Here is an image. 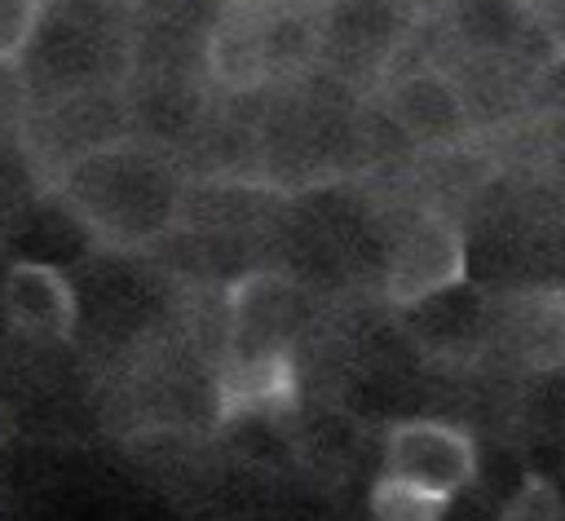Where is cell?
I'll list each match as a JSON object with an SVG mask.
<instances>
[{
	"mask_svg": "<svg viewBox=\"0 0 565 521\" xmlns=\"http://www.w3.org/2000/svg\"><path fill=\"white\" fill-rule=\"evenodd\" d=\"M463 269H468V247H463L459 225L441 212H424L388 243L384 296L397 309H419L446 296L450 287H459Z\"/></svg>",
	"mask_w": 565,
	"mask_h": 521,
	"instance_id": "obj_1",
	"label": "cell"
},
{
	"mask_svg": "<svg viewBox=\"0 0 565 521\" xmlns=\"http://www.w3.org/2000/svg\"><path fill=\"white\" fill-rule=\"evenodd\" d=\"M450 503H455V495H441L433 486L388 477V472H380L371 495H366L371 521H446Z\"/></svg>",
	"mask_w": 565,
	"mask_h": 521,
	"instance_id": "obj_8",
	"label": "cell"
},
{
	"mask_svg": "<svg viewBox=\"0 0 565 521\" xmlns=\"http://www.w3.org/2000/svg\"><path fill=\"white\" fill-rule=\"evenodd\" d=\"M388 110L415 141H455V137H463V124H468L463 93L437 71L406 75L393 88Z\"/></svg>",
	"mask_w": 565,
	"mask_h": 521,
	"instance_id": "obj_7",
	"label": "cell"
},
{
	"mask_svg": "<svg viewBox=\"0 0 565 521\" xmlns=\"http://www.w3.org/2000/svg\"><path fill=\"white\" fill-rule=\"evenodd\" d=\"M499 521H565V495L547 477H525L503 503Z\"/></svg>",
	"mask_w": 565,
	"mask_h": 521,
	"instance_id": "obj_9",
	"label": "cell"
},
{
	"mask_svg": "<svg viewBox=\"0 0 565 521\" xmlns=\"http://www.w3.org/2000/svg\"><path fill=\"white\" fill-rule=\"evenodd\" d=\"M146 163L124 159L119 150H97L93 159L79 163V185H75V208L84 212L88 225L110 234L115 243H137L163 221V194L154 177L146 181Z\"/></svg>",
	"mask_w": 565,
	"mask_h": 521,
	"instance_id": "obj_2",
	"label": "cell"
},
{
	"mask_svg": "<svg viewBox=\"0 0 565 521\" xmlns=\"http://www.w3.org/2000/svg\"><path fill=\"white\" fill-rule=\"evenodd\" d=\"M0 313L18 336L57 344V340H71L79 322V300H75L71 278L57 265L13 260L0 278Z\"/></svg>",
	"mask_w": 565,
	"mask_h": 521,
	"instance_id": "obj_5",
	"label": "cell"
},
{
	"mask_svg": "<svg viewBox=\"0 0 565 521\" xmlns=\"http://www.w3.org/2000/svg\"><path fill=\"white\" fill-rule=\"evenodd\" d=\"M300 375L291 349L278 353H225L221 375L212 380V402L221 419L282 415L296 406Z\"/></svg>",
	"mask_w": 565,
	"mask_h": 521,
	"instance_id": "obj_6",
	"label": "cell"
},
{
	"mask_svg": "<svg viewBox=\"0 0 565 521\" xmlns=\"http://www.w3.org/2000/svg\"><path fill=\"white\" fill-rule=\"evenodd\" d=\"M300 327V291L278 269H252L225 291V353L291 349Z\"/></svg>",
	"mask_w": 565,
	"mask_h": 521,
	"instance_id": "obj_4",
	"label": "cell"
},
{
	"mask_svg": "<svg viewBox=\"0 0 565 521\" xmlns=\"http://www.w3.org/2000/svg\"><path fill=\"white\" fill-rule=\"evenodd\" d=\"M530 13H534V26L565 53V0H539L530 4Z\"/></svg>",
	"mask_w": 565,
	"mask_h": 521,
	"instance_id": "obj_10",
	"label": "cell"
},
{
	"mask_svg": "<svg viewBox=\"0 0 565 521\" xmlns=\"http://www.w3.org/2000/svg\"><path fill=\"white\" fill-rule=\"evenodd\" d=\"M380 464L388 477H406L441 495H459L477 481V442L468 428L450 419L411 415V419L388 424Z\"/></svg>",
	"mask_w": 565,
	"mask_h": 521,
	"instance_id": "obj_3",
	"label": "cell"
}]
</instances>
